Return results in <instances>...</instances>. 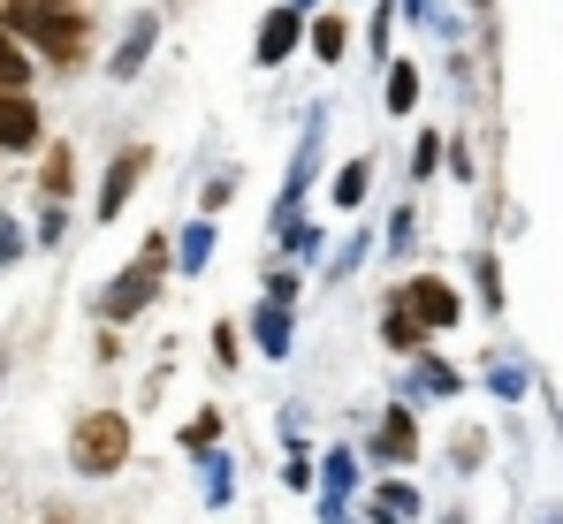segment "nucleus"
<instances>
[{"mask_svg":"<svg viewBox=\"0 0 563 524\" xmlns=\"http://www.w3.org/2000/svg\"><path fill=\"white\" fill-rule=\"evenodd\" d=\"M8 31L31 38V46H46V54H77V46H85V23L62 15V8H38V0H15V8H8Z\"/></svg>","mask_w":563,"mask_h":524,"instance_id":"f257e3e1","label":"nucleus"},{"mask_svg":"<svg viewBox=\"0 0 563 524\" xmlns=\"http://www.w3.org/2000/svg\"><path fill=\"white\" fill-rule=\"evenodd\" d=\"M122 456H130V419L99 411V419H85V426H77V464H85V471H114Z\"/></svg>","mask_w":563,"mask_h":524,"instance_id":"f03ea898","label":"nucleus"},{"mask_svg":"<svg viewBox=\"0 0 563 524\" xmlns=\"http://www.w3.org/2000/svg\"><path fill=\"white\" fill-rule=\"evenodd\" d=\"M153 266H161V244H145V266H137V274H122V281L107 289V320H130V312L153 297Z\"/></svg>","mask_w":563,"mask_h":524,"instance_id":"7ed1b4c3","label":"nucleus"},{"mask_svg":"<svg viewBox=\"0 0 563 524\" xmlns=\"http://www.w3.org/2000/svg\"><path fill=\"white\" fill-rule=\"evenodd\" d=\"M404 304L419 312V327H457V297H450L442 281H411V289H404Z\"/></svg>","mask_w":563,"mask_h":524,"instance_id":"20e7f679","label":"nucleus"},{"mask_svg":"<svg viewBox=\"0 0 563 524\" xmlns=\"http://www.w3.org/2000/svg\"><path fill=\"white\" fill-rule=\"evenodd\" d=\"M0 145L8 153H31L38 145V107L31 99H0Z\"/></svg>","mask_w":563,"mask_h":524,"instance_id":"39448f33","label":"nucleus"},{"mask_svg":"<svg viewBox=\"0 0 563 524\" xmlns=\"http://www.w3.org/2000/svg\"><path fill=\"white\" fill-rule=\"evenodd\" d=\"M419 448V434H411V411H380V434H374V456L380 464H404Z\"/></svg>","mask_w":563,"mask_h":524,"instance_id":"423d86ee","label":"nucleus"},{"mask_svg":"<svg viewBox=\"0 0 563 524\" xmlns=\"http://www.w3.org/2000/svg\"><path fill=\"white\" fill-rule=\"evenodd\" d=\"M137 175H145V153L130 145V153L107 168V182H99V213H122V198H130V182H137Z\"/></svg>","mask_w":563,"mask_h":524,"instance_id":"0eeeda50","label":"nucleus"},{"mask_svg":"<svg viewBox=\"0 0 563 524\" xmlns=\"http://www.w3.org/2000/svg\"><path fill=\"white\" fill-rule=\"evenodd\" d=\"M351 479H358V464L335 448V456H328V494H320V517H343V494H351Z\"/></svg>","mask_w":563,"mask_h":524,"instance_id":"6e6552de","label":"nucleus"},{"mask_svg":"<svg viewBox=\"0 0 563 524\" xmlns=\"http://www.w3.org/2000/svg\"><path fill=\"white\" fill-rule=\"evenodd\" d=\"M289 46H297V8H275L267 31H260V62H282Z\"/></svg>","mask_w":563,"mask_h":524,"instance_id":"1a4fd4ad","label":"nucleus"},{"mask_svg":"<svg viewBox=\"0 0 563 524\" xmlns=\"http://www.w3.org/2000/svg\"><path fill=\"white\" fill-rule=\"evenodd\" d=\"M419 517V494L411 487H380L374 494V524H411Z\"/></svg>","mask_w":563,"mask_h":524,"instance_id":"9d476101","label":"nucleus"},{"mask_svg":"<svg viewBox=\"0 0 563 524\" xmlns=\"http://www.w3.org/2000/svg\"><path fill=\"white\" fill-rule=\"evenodd\" d=\"M260 349H267V357H289V312H282V304L260 312Z\"/></svg>","mask_w":563,"mask_h":524,"instance_id":"9b49d317","label":"nucleus"},{"mask_svg":"<svg viewBox=\"0 0 563 524\" xmlns=\"http://www.w3.org/2000/svg\"><path fill=\"white\" fill-rule=\"evenodd\" d=\"M366 182H374V160H351L335 175V205H366Z\"/></svg>","mask_w":563,"mask_h":524,"instance_id":"f8f14e48","label":"nucleus"},{"mask_svg":"<svg viewBox=\"0 0 563 524\" xmlns=\"http://www.w3.org/2000/svg\"><path fill=\"white\" fill-rule=\"evenodd\" d=\"M411 388H419V395H450V388H457V372H450L442 357H419V372H411Z\"/></svg>","mask_w":563,"mask_h":524,"instance_id":"ddd939ff","label":"nucleus"},{"mask_svg":"<svg viewBox=\"0 0 563 524\" xmlns=\"http://www.w3.org/2000/svg\"><path fill=\"white\" fill-rule=\"evenodd\" d=\"M419 335H427V327H419V312H411V304H388V343H396V349H419Z\"/></svg>","mask_w":563,"mask_h":524,"instance_id":"4468645a","label":"nucleus"},{"mask_svg":"<svg viewBox=\"0 0 563 524\" xmlns=\"http://www.w3.org/2000/svg\"><path fill=\"white\" fill-rule=\"evenodd\" d=\"M145 46H153V23H137V31L122 38V54H114V77H130V69L145 62Z\"/></svg>","mask_w":563,"mask_h":524,"instance_id":"2eb2a0df","label":"nucleus"},{"mask_svg":"<svg viewBox=\"0 0 563 524\" xmlns=\"http://www.w3.org/2000/svg\"><path fill=\"white\" fill-rule=\"evenodd\" d=\"M411 99H419V69H404V62H396V69H388V107L404 114Z\"/></svg>","mask_w":563,"mask_h":524,"instance_id":"dca6fc26","label":"nucleus"},{"mask_svg":"<svg viewBox=\"0 0 563 524\" xmlns=\"http://www.w3.org/2000/svg\"><path fill=\"white\" fill-rule=\"evenodd\" d=\"M23 77H31V62H23V54H15V38L0 31V85H23Z\"/></svg>","mask_w":563,"mask_h":524,"instance_id":"f3484780","label":"nucleus"},{"mask_svg":"<svg viewBox=\"0 0 563 524\" xmlns=\"http://www.w3.org/2000/svg\"><path fill=\"white\" fill-rule=\"evenodd\" d=\"M487 388H495V395H526V372H518V365H487Z\"/></svg>","mask_w":563,"mask_h":524,"instance_id":"a211bd4d","label":"nucleus"},{"mask_svg":"<svg viewBox=\"0 0 563 524\" xmlns=\"http://www.w3.org/2000/svg\"><path fill=\"white\" fill-rule=\"evenodd\" d=\"M206 252H213V228H184V266H206Z\"/></svg>","mask_w":563,"mask_h":524,"instance_id":"6ab92c4d","label":"nucleus"},{"mask_svg":"<svg viewBox=\"0 0 563 524\" xmlns=\"http://www.w3.org/2000/svg\"><path fill=\"white\" fill-rule=\"evenodd\" d=\"M69 175H77V160H69V153H54V160H46V190L62 198V190H69Z\"/></svg>","mask_w":563,"mask_h":524,"instance_id":"aec40b11","label":"nucleus"},{"mask_svg":"<svg viewBox=\"0 0 563 524\" xmlns=\"http://www.w3.org/2000/svg\"><path fill=\"white\" fill-rule=\"evenodd\" d=\"M312 46L335 62V54H343V23H312Z\"/></svg>","mask_w":563,"mask_h":524,"instance_id":"412c9836","label":"nucleus"},{"mask_svg":"<svg viewBox=\"0 0 563 524\" xmlns=\"http://www.w3.org/2000/svg\"><path fill=\"white\" fill-rule=\"evenodd\" d=\"M289 8H297V0H289Z\"/></svg>","mask_w":563,"mask_h":524,"instance_id":"4be33fe9","label":"nucleus"}]
</instances>
